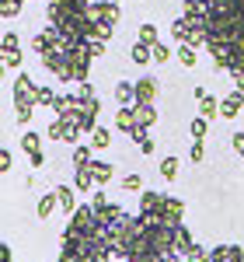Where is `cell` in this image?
Here are the masks:
<instances>
[{
    "mask_svg": "<svg viewBox=\"0 0 244 262\" xmlns=\"http://www.w3.org/2000/svg\"><path fill=\"white\" fill-rule=\"evenodd\" d=\"M39 105V88L32 84V77L21 70L14 81V108H18V122H32V108Z\"/></svg>",
    "mask_w": 244,
    "mask_h": 262,
    "instance_id": "6da1fadb",
    "label": "cell"
},
{
    "mask_svg": "<svg viewBox=\"0 0 244 262\" xmlns=\"http://www.w3.org/2000/svg\"><path fill=\"white\" fill-rule=\"evenodd\" d=\"M94 227H98V213H94V206L91 203H81L77 206V213L66 221V227H63V238H84V234H94Z\"/></svg>",
    "mask_w": 244,
    "mask_h": 262,
    "instance_id": "7a4b0ae2",
    "label": "cell"
},
{
    "mask_svg": "<svg viewBox=\"0 0 244 262\" xmlns=\"http://www.w3.org/2000/svg\"><path fill=\"white\" fill-rule=\"evenodd\" d=\"M87 14H91V21H105V25H115L119 21V0H108V4H91L87 7Z\"/></svg>",
    "mask_w": 244,
    "mask_h": 262,
    "instance_id": "3957f363",
    "label": "cell"
},
{
    "mask_svg": "<svg viewBox=\"0 0 244 262\" xmlns=\"http://www.w3.org/2000/svg\"><path fill=\"white\" fill-rule=\"evenodd\" d=\"M164 221L171 224V227H182V217H185V203L178 196H164V206H161Z\"/></svg>",
    "mask_w": 244,
    "mask_h": 262,
    "instance_id": "277c9868",
    "label": "cell"
},
{
    "mask_svg": "<svg viewBox=\"0 0 244 262\" xmlns=\"http://www.w3.org/2000/svg\"><path fill=\"white\" fill-rule=\"evenodd\" d=\"M241 108H244V91H230L224 101H220V119H237L241 116Z\"/></svg>",
    "mask_w": 244,
    "mask_h": 262,
    "instance_id": "5b68a950",
    "label": "cell"
},
{
    "mask_svg": "<svg viewBox=\"0 0 244 262\" xmlns=\"http://www.w3.org/2000/svg\"><path fill=\"white\" fill-rule=\"evenodd\" d=\"M157 88H161V84L154 81V77H140V81H136V105H154Z\"/></svg>",
    "mask_w": 244,
    "mask_h": 262,
    "instance_id": "8992f818",
    "label": "cell"
},
{
    "mask_svg": "<svg viewBox=\"0 0 244 262\" xmlns=\"http://www.w3.org/2000/svg\"><path fill=\"white\" fill-rule=\"evenodd\" d=\"M56 200H60L63 213H70V217L77 213V189H74V185H60V189H56Z\"/></svg>",
    "mask_w": 244,
    "mask_h": 262,
    "instance_id": "52a82bcc",
    "label": "cell"
},
{
    "mask_svg": "<svg viewBox=\"0 0 244 262\" xmlns=\"http://www.w3.org/2000/svg\"><path fill=\"white\" fill-rule=\"evenodd\" d=\"M115 101H119L122 108H133V105H136V84L119 81L115 84Z\"/></svg>",
    "mask_w": 244,
    "mask_h": 262,
    "instance_id": "ba28073f",
    "label": "cell"
},
{
    "mask_svg": "<svg viewBox=\"0 0 244 262\" xmlns=\"http://www.w3.org/2000/svg\"><path fill=\"white\" fill-rule=\"evenodd\" d=\"M164 206V192H154V189H143L140 192V213H154Z\"/></svg>",
    "mask_w": 244,
    "mask_h": 262,
    "instance_id": "9c48e42d",
    "label": "cell"
},
{
    "mask_svg": "<svg viewBox=\"0 0 244 262\" xmlns=\"http://www.w3.org/2000/svg\"><path fill=\"white\" fill-rule=\"evenodd\" d=\"M133 116H136V126H154L157 122V108L154 105H133Z\"/></svg>",
    "mask_w": 244,
    "mask_h": 262,
    "instance_id": "30bf717a",
    "label": "cell"
},
{
    "mask_svg": "<svg viewBox=\"0 0 244 262\" xmlns=\"http://www.w3.org/2000/svg\"><path fill=\"white\" fill-rule=\"evenodd\" d=\"M112 171H115V168L108 161H91V175H94L98 185H108V182H112Z\"/></svg>",
    "mask_w": 244,
    "mask_h": 262,
    "instance_id": "8fae6325",
    "label": "cell"
},
{
    "mask_svg": "<svg viewBox=\"0 0 244 262\" xmlns=\"http://www.w3.org/2000/svg\"><path fill=\"white\" fill-rule=\"evenodd\" d=\"M94 185V175H91V168H74V189L77 192H87Z\"/></svg>",
    "mask_w": 244,
    "mask_h": 262,
    "instance_id": "7c38bea8",
    "label": "cell"
},
{
    "mask_svg": "<svg viewBox=\"0 0 244 262\" xmlns=\"http://www.w3.org/2000/svg\"><path fill=\"white\" fill-rule=\"evenodd\" d=\"M21 150H25L28 158L42 154V137H39V133H25V137H21Z\"/></svg>",
    "mask_w": 244,
    "mask_h": 262,
    "instance_id": "4fadbf2b",
    "label": "cell"
},
{
    "mask_svg": "<svg viewBox=\"0 0 244 262\" xmlns=\"http://www.w3.org/2000/svg\"><path fill=\"white\" fill-rule=\"evenodd\" d=\"M56 206H60V200H56V189H53V192H45V196L39 200V210H35V213H39L42 221H49V213H53Z\"/></svg>",
    "mask_w": 244,
    "mask_h": 262,
    "instance_id": "5bb4252c",
    "label": "cell"
},
{
    "mask_svg": "<svg viewBox=\"0 0 244 262\" xmlns=\"http://www.w3.org/2000/svg\"><path fill=\"white\" fill-rule=\"evenodd\" d=\"M115 126H119L122 133H133V129H136V116H133V108H119V112H115Z\"/></svg>",
    "mask_w": 244,
    "mask_h": 262,
    "instance_id": "9a60e30c",
    "label": "cell"
},
{
    "mask_svg": "<svg viewBox=\"0 0 244 262\" xmlns=\"http://www.w3.org/2000/svg\"><path fill=\"white\" fill-rule=\"evenodd\" d=\"M74 168H91V143H77L74 147Z\"/></svg>",
    "mask_w": 244,
    "mask_h": 262,
    "instance_id": "2e32d148",
    "label": "cell"
},
{
    "mask_svg": "<svg viewBox=\"0 0 244 262\" xmlns=\"http://www.w3.org/2000/svg\"><path fill=\"white\" fill-rule=\"evenodd\" d=\"M32 49H35L39 56H45V53L53 49V32H49V28H45V32H39V35L32 39Z\"/></svg>",
    "mask_w": 244,
    "mask_h": 262,
    "instance_id": "e0dca14e",
    "label": "cell"
},
{
    "mask_svg": "<svg viewBox=\"0 0 244 262\" xmlns=\"http://www.w3.org/2000/svg\"><path fill=\"white\" fill-rule=\"evenodd\" d=\"M192 234H188V227H178V231H175V252H178V255H185V252H188V248H192Z\"/></svg>",
    "mask_w": 244,
    "mask_h": 262,
    "instance_id": "ac0fdd59",
    "label": "cell"
},
{
    "mask_svg": "<svg viewBox=\"0 0 244 262\" xmlns=\"http://www.w3.org/2000/svg\"><path fill=\"white\" fill-rule=\"evenodd\" d=\"M216 112H220V101L213 98V95H206V98L199 101V116H203V119H216Z\"/></svg>",
    "mask_w": 244,
    "mask_h": 262,
    "instance_id": "d6986e66",
    "label": "cell"
},
{
    "mask_svg": "<svg viewBox=\"0 0 244 262\" xmlns=\"http://www.w3.org/2000/svg\"><path fill=\"white\" fill-rule=\"evenodd\" d=\"M108 143H112V129H105V126H98V129L91 133V147H94V150H105Z\"/></svg>",
    "mask_w": 244,
    "mask_h": 262,
    "instance_id": "ffe728a7",
    "label": "cell"
},
{
    "mask_svg": "<svg viewBox=\"0 0 244 262\" xmlns=\"http://www.w3.org/2000/svg\"><path fill=\"white\" fill-rule=\"evenodd\" d=\"M133 63H154V46L136 42V46H133Z\"/></svg>",
    "mask_w": 244,
    "mask_h": 262,
    "instance_id": "44dd1931",
    "label": "cell"
},
{
    "mask_svg": "<svg viewBox=\"0 0 244 262\" xmlns=\"http://www.w3.org/2000/svg\"><path fill=\"white\" fill-rule=\"evenodd\" d=\"M206 129H209V119H203V116H196V119L188 122V133H192V140H203Z\"/></svg>",
    "mask_w": 244,
    "mask_h": 262,
    "instance_id": "7402d4cb",
    "label": "cell"
},
{
    "mask_svg": "<svg viewBox=\"0 0 244 262\" xmlns=\"http://www.w3.org/2000/svg\"><path fill=\"white\" fill-rule=\"evenodd\" d=\"M136 42H143V46H157L161 35H157V28H154V25H140V39H136Z\"/></svg>",
    "mask_w": 244,
    "mask_h": 262,
    "instance_id": "603a6c76",
    "label": "cell"
},
{
    "mask_svg": "<svg viewBox=\"0 0 244 262\" xmlns=\"http://www.w3.org/2000/svg\"><path fill=\"white\" fill-rule=\"evenodd\" d=\"M188 32H192V25H188L185 18H178L175 25H171V35H175L178 42H188Z\"/></svg>",
    "mask_w": 244,
    "mask_h": 262,
    "instance_id": "cb8c5ba5",
    "label": "cell"
},
{
    "mask_svg": "<svg viewBox=\"0 0 244 262\" xmlns=\"http://www.w3.org/2000/svg\"><path fill=\"white\" fill-rule=\"evenodd\" d=\"M161 175H164L167 182L178 179V158H164V161H161Z\"/></svg>",
    "mask_w": 244,
    "mask_h": 262,
    "instance_id": "d4e9b609",
    "label": "cell"
},
{
    "mask_svg": "<svg viewBox=\"0 0 244 262\" xmlns=\"http://www.w3.org/2000/svg\"><path fill=\"white\" fill-rule=\"evenodd\" d=\"M49 140H66V122H63V119L49 122Z\"/></svg>",
    "mask_w": 244,
    "mask_h": 262,
    "instance_id": "484cf974",
    "label": "cell"
},
{
    "mask_svg": "<svg viewBox=\"0 0 244 262\" xmlns=\"http://www.w3.org/2000/svg\"><path fill=\"white\" fill-rule=\"evenodd\" d=\"M178 60H182L185 67H196V49H192L188 42H182V46H178Z\"/></svg>",
    "mask_w": 244,
    "mask_h": 262,
    "instance_id": "4316f807",
    "label": "cell"
},
{
    "mask_svg": "<svg viewBox=\"0 0 244 262\" xmlns=\"http://www.w3.org/2000/svg\"><path fill=\"white\" fill-rule=\"evenodd\" d=\"M185 259L188 262H209V252H206L203 245H192V248L185 252Z\"/></svg>",
    "mask_w": 244,
    "mask_h": 262,
    "instance_id": "83f0119b",
    "label": "cell"
},
{
    "mask_svg": "<svg viewBox=\"0 0 244 262\" xmlns=\"http://www.w3.org/2000/svg\"><path fill=\"white\" fill-rule=\"evenodd\" d=\"M21 4H25V0H0V14H4V18H14L21 11Z\"/></svg>",
    "mask_w": 244,
    "mask_h": 262,
    "instance_id": "f1b7e54d",
    "label": "cell"
},
{
    "mask_svg": "<svg viewBox=\"0 0 244 262\" xmlns=\"http://www.w3.org/2000/svg\"><path fill=\"white\" fill-rule=\"evenodd\" d=\"M0 60H4V67H21V49H4Z\"/></svg>",
    "mask_w": 244,
    "mask_h": 262,
    "instance_id": "f546056e",
    "label": "cell"
},
{
    "mask_svg": "<svg viewBox=\"0 0 244 262\" xmlns=\"http://www.w3.org/2000/svg\"><path fill=\"white\" fill-rule=\"evenodd\" d=\"M188 158H192V161H196V164H199V161H203V158H206V147H203V140H196V143H192V147H188Z\"/></svg>",
    "mask_w": 244,
    "mask_h": 262,
    "instance_id": "4dcf8cb0",
    "label": "cell"
},
{
    "mask_svg": "<svg viewBox=\"0 0 244 262\" xmlns=\"http://www.w3.org/2000/svg\"><path fill=\"white\" fill-rule=\"evenodd\" d=\"M140 175H136V171H133V175H126V179H122V189H129V192H140Z\"/></svg>",
    "mask_w": 244,
    "mask_h": 262,
    "instance_id": "1f68e13d",
    "label": "cell"
},
{
    "mask_svg": "<svg viewBox=\"0 0 244 262\" xmlns=\"http://www.w3.org/2000/svg\"><path fill=\"white\" fill-rule=\"evenodd\" d=\"M164 60H171V49H167L164 42H157V46H154V63H164Z\"/></svg>",
    "mask_w": 244,
    "mask_h": 262,
    "instance_id": "d6a6232c",
    "label": "cell"
},
{
    "mask_svg": "<svg viewBox=\"0 0 244 262\" xmlns=\"http://www.w3.org/2000/svg\"><path fill=\"white\" fill-rule=\"evenodd\" d=\"M0 46H4V49H21V42H18V35H14V32H4Z\"/></svg>",
    "mask_w": 244,
    "mask_h": 262,
    "instance_id": "836d02e7",
    "label": "cell"
},
{
    "mask_svg": "<svg viewBox=\"0 0 244 262\" xmlns=\"http://www.w3.org/2000/svg\"><path fill=\"white\" fill-rule=\"evenodd\" d=\"M74 95H77V98H81V101L94 98V91H91V84H87V81H84V84H77V88H74Z\"/></svg>",
    "mask_w": 244,
    "mask_h": 262,
    "instance_id": "e575fe53",
    "label": "cell"
},
{
    "mask_svg": "<svg viewBox=\"0 0 244 262\" xmlns=\"http://www.w3.org/2000/svg\"><path fill=\"white\" fill-rule=\"evenodd\" d=\"M56 98L60 95H53L49 88H39V105H56Z\"/></svg>",
    "mask_w": 244,
    "mask_h": 262,
    "instance_id": "d590c367",
    "label": "cell"
},
{
    "mask_svg": "<svg viewBox=\"0 0 244 262\" xmlns=\"http://www.w3.org/2000/svg\"><path fill=\"white\" fill-rule=\"evenodd\" d=\"M98 112H102V101H98V98L84 101V116H98Z\"/></svg>",
    "mask_w": 244,
    "mask_h": 262,
    "instance_id": "8d00e7d4",
    "label": "cell"
},
{
    "mask_svg": "<svg viewBox=\"0 0 244 262\" xmlns=\"http://www.w3.org/2000/svg\"><path fill=\"white\" fill-rule=\"evenodd\" d=\"M230 74H234V84H237V91H244V60L237 63V67H234Z\"/></svg>",
    "mask_w": 244,
    "mask_h": 262,
    "instance_id": "74e56055",
    "label": "cell"
},
{
    "mask_svg": "<svg viewBox=\"0 0 244 262\" xmlns=\"http://www.w3.org/2000/svg\"><path fill=\"white\" fill-rule=\"evenodd\" d=\"M11 164H14V158H11V150L4 147V150H0V168H4V171H11Z\"/></svg>",
    "mask_w": 244,
    "mask_h": 262,
    "instance_id": "f35d334b",
    "label": "cell"
},
{
    "mask_svg": "<svg viewBox=\"0 0 244 262\" xmlns=\"http://www.w3.org/2000/svg\"><path fill=\"white\" fill-rule=\"evenodd\" d=\"M234 150L244 158V133H234Z\"/></svg>",
    "mask_w": 244,
    "mask_h": 262,
    "instance_id": "ab89813d",
    "label": "cell"
},
{
    "mask_svg": "<svg viewBox=\"0 0 244 262\" xmlns=\"http://www.w3.org/2000/svg\"><path fill=\"white\" fill-rule=\"evenodd\" d=\"M66 4H70L74 11H87V7H91V0H66Z\"/></svg>",
    "mask_w": 244,
    "mask_h": 262,
    "instance_id": "60d3db41",
    "label": "cell"
},
{
    "mask_svg": "<svg viewBox=\"0 0 244 262\" xmlns=\"http://www.w3.org/2000/svg\"><path fill=\"white\" fill-rule=\"evenodd\" d=\"M0 255H4V262H14V255H11V248H7V245L0 248Z\"/></svg>",
    "mask_w": 244,
    "mask_h": 262,
    "instance_id": "b9f144b4",
    "label": "cell"
}]
</instances>
